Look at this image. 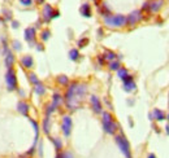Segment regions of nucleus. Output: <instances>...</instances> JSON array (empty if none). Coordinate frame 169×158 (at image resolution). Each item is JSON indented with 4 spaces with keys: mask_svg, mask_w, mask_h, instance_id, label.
Segmentation results:
<instances>
[{
    "mask_svg": "<svg viewBox=\"0 0 169 158\" xmlns=\"http://www.w3.org/2000/svg\"><path fill=\"white\" fill-rule=\"evenodd\" d=\"M152 117L156 119V121H164L165 119V113H164L163 110L160 109H154V112H152Z\"/></svg>",
    "mask_w": 169,
    "mask_h": 158,
    "instance_id": "2eb2a0df",
    "label": "nucleus"
},
{
    "mask_svg": "<svg viewBox=\"0 0 169 158\" xmlns=\"http://www.w3.org/2000/svg\"><path fill=\"white\" fill-rule=\"evenodd\" d=\"M69 57H70L72 61H77V60H78V57H79L78 49H76V48L70 49V52H69Z\"/></svg>",
    "mask_w": 169,
    "mask_h": 158,
    "instance_id": "b1692460",
    "label": "nucleus"
},
{
    "mask_svg": "<svg viewBox=\"0 0 169 158\" xmlns=\"http://www.w3.org/2000/svg\"><path fill=\"white\" fill-rule=\"evenodd\" d=\"M29 80H30V82L33 83L34 86L37 84V83H39V79L37 78V75H35L34 73H30V74H29Z\"/></svg>",
    "mask_w": 169,
    "mask_h": 158,
    "instance_id": "cd10ccee",
    "label": "nucleus"
},
{
    "mask_svg": "<svg viewBox=\"0 0 169 158\" xmlns=\"http://www.w3.org/2000/svg\"><path fill=\"white\" fill-rule=\"evenodd\" d=\"M12 45H13V49H16V51H21V43L18 42V40H13V43H12Z\"/></svg>",
    "mask_w": 169,
    "mask_h": 158,
    "instance_id": "473e14b6",
    "label": "nucleus"
},
{
    "mask_svg": "<svg viewBox=\"0 0 169 158\" xmlns=\"http://www.w3.org/2000/svg\"><path fill=\"white\" fill-rule=\"evenodd\" d=\"M0 23H1V18H0Z\"/></svg>",
    "mask_w": 169,
    "mask_h": 158,
    "instance_id": "c03bdc74",
    "label": "nucleus"
},
{
    "mask_svg": "<svg viewBox=\"0 0 169 158\" xmlns=\"http://www.w3.org/2000/svg\"><path fill=\"white\" fill-rule=\"evenodd\" d=\"M35 1H37V4H44L46 0H35Z\"/></svg>",
    "mask_w": 169,
    "mask_h": 158,
    "instance_id": "ea45409f",
    "label": "nucleus"
},
{
    "mask_svg": "<svg viewBox=\"0 0 169 158\" xmlns=\"http://www.w3.org/2000/svg\"><path fill=\"white\" fill-rule=\"evenodd\" d=\"M72 127H73V122H72V118L69 116L62 117V122H61V128L62 132H64L65 136H69L72 132Z\"/></svg>",
    "mask_w": 169,
    "mask_h": 158,
    "instance_id": "423d86ee",
    "label": "nucleus"
},
{
    "mask_svg": "<svg viewBox=\"0 0 169 158\" xmlns=\"http://www.w3.org/2000/svg\"><path fill=\"white\" fill-rule=\"evenodd\" d=\"M59 11H54V18H56V17H59Z\"/></svg>",
    "mask_w": 169,
    "mask_h": 158,
    "instance_id": "58836bf2",
    "label": "nucleus"
},
{
    "mask_svg": "<svg viewBox=\"0 0 169 158\" xmlns=\"http://www.w3.org/2000/svg\"><path fill=\"white\" fill-rule=\"evenodd\" d=\"M98 62L100 64V65H104V62H105L104 57H103V56H98Z\"/></svg>",
    "mask_w": 169,
    "mask_h": 158,
    "instance_id": "c9c22d12",
    "label": "nucleus"
},
{
    "mask_svg": "<svg viewBox=\"0 0 169 158\" xmlns=\"http://www.w3.org/2000/svg\"><path fill=\"white\" fill-rule=\"evenodd\" d=\"M50 127H51V118H50V116H46L44 121H43V131L47 135H50Z\"/></svg>",
    "mask_w": 169,
    "mask_h": 158,
    "instance_id": "a211bd4d",
    "label": "nucleus"
},
{
    "mask_svg": "<svg viewBox=\"0 0 169 158\" xmlns=\"http://www.w3.org/2000/svg\"><path fill=\"white\" fill-rule=\"evenodd\" d=\"M57 83L61 86H68V83H69V79H68L66 75H60L57 76Z\"/></svg>",
    "mask_w": 169,
    "mask_h": 158,
    "instance_id": "a878e982",
    "label": "nucleus"
},
{
    "mask_svg": "<svg viewBox=\"0 0 169 158\" xmlns=\"http://www.w3.org/2000/svg\"><path fill=\"white\" fill-rule=\"evenodd\" d=\"M20 3L25 7H30L33 5V0H20Z\"/></svg>",
    "mask_w": 169,
    "mask_h": 158,
    "instance_id": "72a5a7b5",
    "label": "nucleus"
},
{
    "mask_svg": "<svg viewBox=\"0 0 169 158\" xmlns=\"http://www.w3.org/2000/svg\"><path fill=\"white\" fill-rule=\"evenodd\" d=\"M124 80V90L126 91V92H131V91L135 90V82L133 80V76L131 75H127L125 79H122Z\"/></svg>",
    "mask_w": 169,
    "mask_h": 158,
    "instance_id": "1a4fd4ad",
    "label": "nucleus"
},
{
    "mask_svg": "<svg viewBox=\"0 0 169 158\" xmlns=\"http://www.w3.org/2000/svg\"><path fill=\"white\" fill-rule=\"evenodd\" d=\"M117 75H118V78L120 79H125L127 75H129V73H127V70L125 68H120L117 70Z\"/></svg>",
    "mask_w": 169,
    "mask_h": 158,
    "instance_id": "393cba45",
    "label": "nucleus"
},
{
    "mask_svg": "<svg viewBox=\"0 0 169 158\" xmlns=\"http://www.w3.org/2000/svg\"><path fill=\"white\" fill-rule=\"evenodd\" d=\"M86 44H89V39H87V38H83V39H81L78 42V47H79V48H83V47H86Z\"/></svg>",
    "mask_w": 169,
    "mask_h": 158,
    "instance_id": "2f4dec72",
    "label": "nucleus"
},
{
    "mask_svg": "<svg viewBox=\"0 0 169 158\" xmlns=\"http://www.w3.org/2000/svg\"><path fill=\"white\" fill-rule=\"evenodd\" d=\"M31 124H33V127H34V130H35V141H37V139H38V135H39V126H38V123L35 121H33L31 119Z\"/></svg>",
    "mask_w": 169,
    "mask_h": 158,
    "instance_id": "c756f323",
    "label": "nucleus"
},
{
    "mask_svg": "<svg viewBox=\"0 0 169 158\" xmlns=\"http://www.w3.org/2000/svg\"><path fill=\"white\" fill-rule=\"evenodd\" d=\"M51 140H52V143H54V145H55V148H56L57 152H61V149H62V141L60 140V139H57V137L51 139Z\"/></svg>",
    "mask_w": 169,
    "mask_h": 158,
    "instance_id": "4be33fe9",
    "label": "nucleus"
},
{
    "mask_svg": "<svg viewBox=\"0 0 169 158\" xmlns=\"http://www.w3.org/2000/svg\"><path fill=\"white\" fill-rule=\"evenodd\" d=\"M103 57H104V60H108V61H115L116 57H117V56H116L115 52H112V51H107V52L104 53V56H103Z\"/></svg>",
    "mask_w": 169,
    "mask_h": 158,
    "instance_id": "5701e85b",
    "label": "nucleus"
},
{
    "mask_svg": "<svg viewBox=\"0 0 169 158\" xmlns=\"http://www.w3.org/2000/svg\"><path fill=\"white\" fill-rule=\"evenodd\" d=\"M18 26H20V25H18V22H17V21H13V22H12V27H13V29H17Z\"/></svg>",
    "mask_w": 169,
    "mask_h": 158,
    "instance_id": "e433bc0d",
    "label": "nucleus"
},
{
    "mask_svg": "<svg viewBox=\"0 0 169 158\" xmlns=\"http://www.w3.org/2000/svg\"><path fill=\"white\" fill-rule=\"evenodd\" d=\"M116 144L118 145L120 150L122 152V154L126 158H131V150H130V144L126 140L124 135H117L116 136Z\"/></svg>",
    "mask_w": 169,
    "mask_h": 158,
    "instance_id": "20e7f679",
    "label": "nucleus"
},
{
    "mask_svg": "<svg viewBox=\"0 0 169 158\" xmlns=\"http://www.w3.org/2000/svg\"><path fill=\"white\" fill-rule=\"evenodd\" d=\"M99 11H100L101 16H104V18L105 17H109V16H111V11H109V8H108L105 4H103V5L100 7V9H99Z\"/></svg>",
    "mask_w": 169,
    "mask_h": 158,
    "instance_id": "412c9836",
    "label": "nucleus"
},
{
    "mask_svg": "<svg viewBox=\"0 0 169 158\" xmlns=\"http://www.w3.org/2000/svg\"><path fill=\"white\" fill-rule=\"evenodd\" d=\"M79 11H81V14L83 17H91V8L89 4H82Z\"/></svg>",
    "mask_w": 169,
    "mask_h": 158,
    "instance_id": "f3484780",
    "label": "nucleus"
},
{
    "mask_svg": "<svg viewBox=\"0 0 169 158\" xmlns=\"http://www.w3.org/2000/svg\"><path fill=\"white\" fill-rule=\"evenodd\" d=\"M34 92L37 93V95H40V96H42V95H44L46 93V87L39 82V83L35 84V87H34Z\"/></svg>",
    "mask_w": 169,
    "mask_h": 158,
    "instance_id": "6ab92c4d",
    "label": "nucleus"
},
{
    "mask_svg": "<svg viewBox=\"0 0 169 158\" xmlns=\"http://www.w3.org/2000/svg\"><path fill=\"white\" fill-rule=\"evenodd\" d=\"M61 104H62L61 95H60V93H55V95H54V99H52V104H51V105H52V106L56 109V108H59Z\"/></svg>",
    "mask_w": 169,
    "mask_h": 158,
    "instance_id": "dca6fc26",
    "label": "nucleus"
},
{
    "mask_svg": "<svg viewBox=\"0 0 169 158\" xmlns=\"http://www.w3.org/2000/svg\"><path fill=\"white\" fill-rule=\"evenodd\" d=\"M50 35H51V31L50 30H44V31H42V35H40V38H42L43 42H46V40L50 39Z\"/></svg>",
    "mask_w": 169,
    "mask_h": 158,
    "instance_id": "7c9ffc66",
    "label": "nucleus"
},
{
    "mask_svg": "<svg viewBox=\"0 0 169 158\" xmlns=\"http://www.w3.org/2000/svg\"><path fill=\"white\" fill-rule=\"evenodd\" d=\"M13 62H14V56L12 52H8V53L5 54V58H4V64H5V66L8 69H12V66H13Z\"/></svg>",
    "mask_w": 169,
    "mask_h": 158,
    "instance_id": "4468645a",
    "label": "nucleus"
},
{
    "mask_svg": "<svg viewBox=\"0 0 169 158\" xmlns=\"http://www.w3.org/2000/svg\"><path fill=\"white\" fill-rule=\"evenodd\" d=\"M101 122H103V128H104V131L107 133L113 135V133L117 131L118 126H117V123L113 121V117L111 116V113L103 112V119H101Z\"/></svg>",
    "mask_w": 169,
    "mask_h": 158,
    "instance_id": "f03ea898",
    "label": "nucleus"
},
{
    "mask_svg": "<svg viewBox=\"0 0 169 158\" xmlns=\"http://www.w3.org/2000/svg\"><path fill=\"white\" fill-rule=\"evenodd\" d=\"M38 51H43V47H42V44H38Z\"/></svg>",
    "mask_w": 169,
    "mask_h": 158,
    "instance_id": "79ce46f5",
    "label": "nucleus"
},
{
    "mask_svg": "<svg viewBox=\"0 0 169 158\" xmlns=\"http://www.w3.org/2000/svg\"><path fill=\"white\" fill-rule=\"evenodd\" d=\"M120 62L118 61H111L109 62V69L111 70H118V69H120Z\"/></svg>",
    "mask_w": 169,
    "mask_h": 158,
    "instance_id": "c85d7f7f",
    "label": "nucleus"
},
{
    "mask_svg": "<svg viewBox=\"0 0 169 158\" xmlns=\"http://www.w3.org/2000/svg\"><path fill=\"white\" fill-rule=\"evenodd\" d=\"M166 119H168V121H169V113H168V118H166Z\"/></svg>",
    "mask_w": 169,
    "mask_h": 158,
    "instance_id": "37998d69",
    "label": "nucleus"
},
{
    "mask_svg": "<svg viewBox=\"0 0 169 158\" xmlns=\"http://www.w3.org/2000/svg\"><path fill=\"white\" fill-rule=\"evenodd\" d=\"M35 35H37V31H35V29L34 27H27L25 30V39H26V42H29V43H33L34 42V39H35Z\"/></svg>",
    "mask_w": 169,
    "mask_h": 158,
    "instance_id": "9b49d317",
    "label": "nucleus"
},
{
    "mask_svg": "<svg viewBox=\"0 0 169 158\" xmlns=\"http://www.w3.org/2000/svg\"><path fill=\"white\" fill-rule=\"evenodd\" d=\"M93 1H94V3H95V5H100V3H101V0H93Z\"/></svg>",
    "mask_w": 169,
    "mask_h": 158,
    "instance_id": "4c0bfd02",
    "label": "nucleus"
},
{
    "mask_svg": "<svg viewBox=\"0 0 169 158\" xmlns=\"http://www.w3.org/2000/svg\"><path fill=\"white\" fill-rule=\"evenodd\" d=\"M56 158H73V155H72V153H69V152H59L56 155Z\"/></svg>",
    "mask_w": 169,
    "mask_h": 158,
    "instance_id": "bb28decb",
    "label": "nucleus"
},
{
    "mask_svg": "<svg viewBox=\"0 0 169 158\" xmlns=\"http://www.w3.org/2000/svg\"><path fill=\"white\" fill-rule=\"evenodd\" d=\"M161 8V1H151L150 3V12H158Z\"/></svg>",
    "mask_w": 169,
    "mask_h": 158,
    "instance_id": "aec40b11",
    "label": "nucleus"
},
{
    "mask_svg": "<svg viewBox=\"0 0 169 158\" xmlns=\"http://www.w3.org/2000/svg\"><path fill=\"white\" fill-rule=\"evenodd\" d=\"M5 83L9 91H14L17 88V78H16V71L13 69H8L5 73Z\"/></svg>",
    "mask_w": 169,
    "mask_h": 158,
    "instance_id": "39448f33",
    "label": "nucleus"
},
{
    "mask_svg": "<svg viewBox=\"0 0 169 158\" xmlns=\"http://www.w3.org/2000/svg\"><path fill=\"white\" fill-rule=\"evenodd\" d=\"M4 16H5V21L11 20V18H12V13H11V11H5V9H4Z\"/></svg>",
    "mask_w": 169,
    "mask_h": 158,
    "instance_id": "f704fd0d",
    "label": "nucleus"
},
{
    "mask_svg": "<svg viewBox=\"0 0 169 158\" xmlns=\"http://www.w3.org/2000/svg\"><path fill=\"white\" fill-rule=\"evenodd\" d=\"M104 22L109 27H122L126 25V17L122 14H116V16H109L104 18Z\"/></svg>",
    "mask_w": 169,
    "mask_h": 158,
    "instance_id": "7ed1b4c3",
    "label": "nucleus"
},
{
    "mask_svg": "<svg viewBox=\"0 0 169 158\" xmlns=\"http://www.w3.org/2000/svg\"><path fill=\"white\" fill-rule=\"evenodd\" d=\"M17 110H18V113H21L22 116H27L29 113V105L26 104L25 101H20L17 104Z\"/></svg>",
    "mask_w": 169,
    "mask_h": 158,
    "instance_id": "ddd939ff",
    "label": "nucleus"
},
{
    "mask_svg": "<svg viewBox=\"0 0 169 158\" xmlns=\"http://www.w3.org/2000/svg\"><path fill=\"white\" fill-rule=\"evenodd\" d=\"M42 16H43V21H44V22H48V21H51L52 18H54V8H52L50 4L44 5V8H43V12H42Z\"/></svg>",
    "mask_w": 169,
    "mask_h": 158,
    "instance_id": "6e6552de",
    "label": "nucleus"
},
{
    "mask_svg": "<svg viewBox=\"0 0 169 158\" xmlns=\"http://www.w3.org/2000/svg\"><path fill=\"white\" fill-rule=\"evenodd\" d=\"M142 12L141 11H134V12H131V13L129 14L126 17V25H137V23L139 22V21L142 20Z\"/></svg>",
    "mask_w": 169,
    "mask_h": 158,
    "instance_id": "0eeeda50",
    "label": "nucleus"
},
{
    "mask_svg": "<svg viewBox=\"0 0 169 158\" xmlns=\"http://www.w3.org/2000/svg\"><path fill=\"white\" fill-rule=\"evenodd\" d=\"M87 93V86L84 83L72 82L70 86L68 87V91L65 93V101L69 110H76L83 101L84 96Z\"/></svg>",
    "mask_w": 169,
    "mask_h": 158,
    "instance_id": "f257e3e1",
    "label": "nucleus"
},
{
    "mask_svg": "<svg viewBox=\"0 0 169 158\" xmlns=\"http://www.w3.org/2000/svg\"><path fill=\"white\" fill-rule=\"evenodd\" d=\"M147 158H156V155L154 154V153H151V154H148V157Z\"/></svg>",
    "mask_w": 169,
    "mask_h": 158,
    "instance_id": "a19ab883",
    "label": "nucleus"
},
{
    "mask_svg": "<svg viewBox=\"0 0 169 158\" xmlns=\"http://www.w3.org/2000/svg\"><path fill=\"white\" fill-rule=\"evenodd\" d=\"M21 65L23 66V68L26 69H31L34 66V60L31 56H29V54H26V56H23L22 58H21Z\"/></svg>",
    "mask_w": 169,
    "mask_h": 158,
    "instance_id": "f8f14e48",
    "label": "nucleus"
},
{
    "mask_svg": "<svg viewBox=\"0 0 169 158\" xmlns=\"http://www.w3.org/2000/svg\"><path fill=\"white\" fill-rule=\"evenodd\" d=\"M90 102H91V106H93V110L95 113H101L103 112V106H101V102L99 100V97L96 96H91L90 97Z\"/></svg>",
    "mask_w": 169,
    "mask_h": 158,
    "instance_id": "9d476101",
    "label": "nucleus"
}]
</instances>
